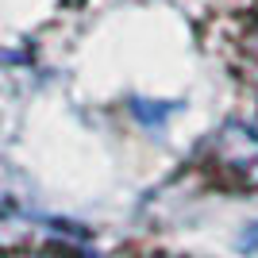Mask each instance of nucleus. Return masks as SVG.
<instances>
[{
	"mask_svg": "<svg viewBox=\"0 0 258 258\" xmlns=\"http://www.w3.org/2000/svg\"><path fill=\"white\" fill-rule=\"evenodd\" d=\"M216 158H220V170L231 181H243V185L258 189V139L247 127H227L216 139Z\"/></svg>",
	"mask_w": 258,
	"mask_h": 258,
	"instance_id": "1",
	"label": "nucleus"
}]
</instances>
